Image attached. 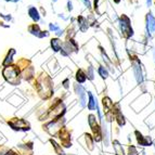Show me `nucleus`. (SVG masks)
I'll use <instances>...</instances> for the list:
<instances>
[{
	"label": "nucleus",
	"mask_w": 155,
	"mask_h": 155,
	"mask_svg": "<svg viewBox=\"0 0 155 155\" xmlns=\"http://www.w3.org/2000/svg\"><path fill=\"white\" fill-rule=\"evenodd\" d=\"M2 75L5 79L11 85H18L20 83V70L16 66H7L3 68Z\"/></svg>",
	"instance_id": "obj_1"
},
{
	"label": "nucleus",
	"mask_w": 155,
	"mask_h": 155,
	"mask_svg": "<svg viewBox=\"0 0 155 155\" xmlns=\"http://www.w3.org/2000/svg\"><path fill=\"white\" fill-rule=\"evenodd\" d=\"M11 126L13 127V129L16 130H28V124H26L25 120L23 119H18V118H13V122L9 123Z\"/></svg>",
	"instance_id": "obj_2"
},
{
	"label": "nucleus",
	"mask_w": 155,
	"mask_h": 155,
	"mask_svg": "<svg viewBox=\"0 0 155 155\" xmlns=\"http://www.w3.org/2000/svg\"><path fill=\"white\" fill-rule=\"evenodd\" d=\"M29 33H31V35H35V36H37V37H40V38H41V37L48 36V33H47V31H41L37 25L31 26V27H29Z\"/></svg>",
	"instance_id": "obj_3"
},
{
	"label": "nucleus",
	"mask_w": 155,
	"mask_h": 155,
	"mask_svg": "<svg viewBox=\"0 0 155 155\" xmlns=\"http://www.w3.org/2000/svg\"><path fill=\"white\" fill-rule=\"evenodd\" d=\"M14 54H15V50H14V49H10V51L8 52V54H7V57H5V61H3V63H2L3 66L7 67V66H10V65L12 64L13 57H14Z\"/></svg>",
	"instance_id": "obj_4"
},
{
	"label": "nucleus",
	"mask_w": 155,
	"mask_h": 155,
	"mask_svg": "<svg viewBox=\"0 0 155 155\" xmlns=\"http://www.w3.org/2000/svg\"><path fill=\"white\" fill-rule=\"evenodd\" d=\"M147 29L151 33H155V18H153L152 14H147Z\"/></svg>",
	"instance_id": "obj_5"
},
{
	"label": "nucleus",
	"mask_w": 155,
	"mask_h": 155,
	"mask_svg": "<svg viewBox=\"0 0 155 155\" xmlns=\"http://www.w3.org/2000/svg\"><path fill=\"white\" fill-rule=\"evenodd\" d=\"M136 134H137V139H138V142L140 143L141 145H143V147H147V145H150L151 143H152V141H151L150 138H144L141 136V134H139V131H136Z\"/></svg>",
	"instance_id": "obj_6"
},
{
	"label": "nucleus",
	"mask_w": 155,
	"mask_h": 155,
	"mask_svg": "<svg viewBox=\"0 0 155 155\" xmlns=\"http://www.w3.org/2000/svg\"><path fill=\"white\" fill-rule=\"evenodd\" d=\"M28 15L31 16V18L33 20L34 22H38L40 20V15H39V12L37 11L36 8L34 7H31L28 9Z\"/></svg>",
	"instance_id": "obj_7"
},
{
	"label": "nucleus",
	"mask_w": 155,
	"mask_h": 155,
	"mask_svg": "<svg viewBox=\"0 0 155 155\" xmlns=\"http://www.w3.org/2000/svg\"><path fill=\"white\" fill-rule=\"evenodd\" d=\"M51 46H52V48H53V50H54V51H59V50H61L62 44H61V41H60L59 39H52V40H51Z\"/></svg>",
	"instance_id": "obj_8"
},
{
	"label": "nucleus",
	"mask_w": 155,
	"mask_h": 155,
	"mask_svg": "<svg viewBox=\"0 0 155 155\" xmlns=\"http://www.w3.org/2000/svg\"><path fill=\"white\" fill-rule=\"evenodd\" d=\"M134 73H136V77H137L138 81H139V83H140V81L142 80V76H141V68H140L139 65H138V64L134 65Z\"/></svg>",
	"instance_id": "obj_9"
},
{
	"label": "nucleus",
	"mask_w": 155,
	"mask_h": 155,
	"mask_svg": "<svg viewBox=\"0 0 155 155\" xmlns=\"http://www.w3.org/2000/svg\"><path fill=\"white\" fill-rule=\"evenodd\" d=\"M88 107L90 110H94L96 109V102H94V98L92 97L90 92H89V104H88Z\"/></svg>",
	"instance_id": "obj_10"
},
{
	"label": "nucleus",
	"mask_w": 155,
	"mask_h": 155,
	"mask_svg": "<svg viewBox=\"0 0 155 155\" xmlns=\"http://www.w3.org/2000/svg\"><path fill=\"white\" fill-rule=\"evenodd\" d=\"M76 79L79 83H84L86 80V75L83 73V71H78L77 72V76H76Z\"/></svg>",
	"instance_id": "obj_11"
},
{
	"label": "nucleus",
	"mask_w": 155,
	"mask_h": 155,
	"mask_svg": "<svg viewBox=\"0 0 155 155\" xmlns=\"http://www.w3.org/2000/svg\"><path fill=\"white\" fill-rule=\"evenodd\" d=\"M114 147H115V150H116V154L117 155H124V150H123V147H120V144H119L117 141H115L114 142Z\"/></svg>",
	"instance_id": "obj_12"
},
{
	"label": "nucleus",
	"mask_w": 155,
	"mask_h": 155,
	"mask_svg": "<svg viewBox=\"0 0 155 155\" xmlns=\"http://www.w3.org/2000/svg\"><path fill=\"white\" fill-rule=\"evenodd\" d=\"M99 74H100L102 78H106V77H107V71H106L105 68H104V67H102V66L99 68Z\"/></svg>",
	"instance_id": "obj_13"
},
{
	"label": "nucleus",
	"mask_w": 155,
	"mask_h": 155,
	"mask_svg": "<svg viewBox=\"0 0 155 155\" xmlns=\"http://www.w3.org/2000/svg\"><path fill=\"white\" fill-rule=\"evenodd\" d=\"M0 18H2L5 21H11L12 20V16L11 15H9V14H2V13H0Z\"/></svg>",
	"instance_id": "obj_14"
},
{
	"label": "nucleus",
	"mask_w": 155,
	"mask_h": 155,
	"mask_svg": "<svg viewBox=\"0 0 155 155\" xmlns=\"http://www.w3.org/2000/svg\"><path fill=\"white\" fill-rule=\"evenodd\" d=\"M129 155H138V152L136 150L134 147H129Z\"/></svg>",
	"instance_id": "obj_15"
},
{
	"label": "nucleus",
	"mask_w": 155,
	"mask_h": 155,
	"mask_svg": "<svg viewBox=\"0 0 155 155\" xmlns=\"http://www.w3.org/2000/svg\"><path fill=\"white\" fill-rule=\"evenodd\" d=\"M50 29L53 31H59V27L57 25H53V24H50Z\"/></svg>",
	"instance_id": "obj_16"
},
{
	"label": "nucleus",
	"mask_w": 155,
	"mask_h": 155,
	"mask_svg": "<svg viewBox=\"0 0 155 155\" xmlns=\"http://www.w3.org/2000/svg\"><path fill=\"white\" fill-rule=\"evenodd\" d=\"M89 78H91V79L93 78V73H92V68H91V67H89Z\"/></svg>",
	"instance_id": "obj_17"
},
{
	"label": "nucleus",
	"mask_w": 155,
	"mask_h": 155,
	"mask_svg": "<svg viewBox=\"0 0 155 155\" xmlns=\"http://www.w3.org/2000/svg\"><path fill=\"white\" fill-rule=\"evenodd\" d=\"M84 2H85V5H86V7H90V3H89V0H83Z\"/></svg>",
	"instance_id": "obj_18"
},
{
	"label": "nucleus",
	"mask_w": 155,
	"mask_h": 155,
	"mask_svg": "<svg viewBox=\"0 0 155 155\" xmlns=\"http://www.w3.org/2000/svg\"><path fill=\"white\" fill-rule=\"evenodd\" d=\"M5 1H10V2H18V0H5Z\"/></svg>",
	"instance_id": "obj_19"
},
{
	"label": "nucleus",
	"mask_w": 155,
	"mask_h": 155,
	"mask_svg": "<svg viewBox=\"0 0 155 155\" xmlns=\"http://www.w3.org/2000/svg\"><path fill=\"white\" fill-rule=\"evenodd\" d=\"M115 1H116V2H119V0H115Z\"/></svg>",
	"instance_id": "obj_20"
}]
</instances>
